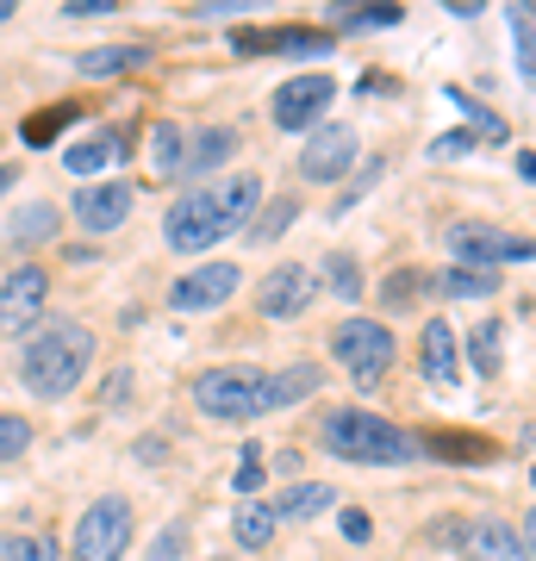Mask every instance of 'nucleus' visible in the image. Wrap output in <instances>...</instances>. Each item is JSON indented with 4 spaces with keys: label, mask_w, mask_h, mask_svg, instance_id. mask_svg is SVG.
<instances>
[{
    "label": "nucleus",
    "mask_w": 536,
    "mask_h": 561,
    "mask_svg": "<svg viewBox=\"0 0 536 561\" xmlns=\"http://www.w3.org/2000/svg\"><path fill=\"white\" fill-rule=\"evenodd\" d=\"M356 131L350 125H312L306 131V150H299V175L306 181H343L356 169Z\"/></svg>",
    "instance_id": "9d476101"
},
{
    "label": "nucleus",
    "mask_w": 536,
    "mask_h": 561,
    "mask_svg": "<svg viewBox=\"0 0 536 561\" xmlns=\"http://www.w3.org/2000/svg\"><path fill=\"white\" fill-rule=\"evenodd\" d=\"M331 356H338V368L350 375L356 387H375L387 368H394V356H399V343H394V331L380 319H343L338 331H331Z\"/></svg>",
    "instance_id": "39448f33"
},
{
    "label": "nucleus",
    "mask_w": 536,
    "mask_h": 561,
    "mask_svg": "<svg viewBox=\"0 0 536 561\" xmlns=\"http://www.w3.org/2000/svg\"><path fill=\"white\" fill-rule=\"evenodd\" d=\"M262 468H269V461H262V449L250 443V449H243V461H238V474H231V486H238L243 500H256V486H262Z\"/></svg>",
    "instance_id": "c9c22d12"
},
{
    "label": "nucleus",
    "mask_w": 536,
    "mask_h": 561,
    "mask_svg": "<svg viewBox=\"0 0 536 561\" xmlns=\"http://www.w3.org/2000/svg\"><path fill=\"white\" fill-rule=\"evenodd\" d=\"M238 262H199V268H187V275L169 287V306L175 312H213V306H225L231 294H238Z\"/></svg>",
    "instance_id": "f8f14e48"
},
{
    "label": "nucleus",
    "mask_w": 536,
    "mask_h": 561,
    "mask_svg": "<svg viewBox=\"0 0 536 561\" xmlns=\"http://www.w3.org/2000/svg\"><path fill=\"white\" fill-rule=\"evenodd\" d=\"M312 294H318V280L306 262H275L256 287V306H262V319H299L312 306Z\"/></svg>",
    "instance_id": "ddd939ff"
},
{
    "label": "nucleus",
    "mask_w": 536,
    "mask_h": 561,
    "mask_svg": "<svg viewBox=\"0 0 536 561\" xmlns=\"http://www.w3.org/2000/svg\"><path fill=\"white\" fill-rule=\"evenodd\" d=\"M331 287H338L343 300H362V268H356V256H331Z\"/></svg>",
    "instance_id": "e433bc0d"
},
{
    "label": "nucleus",
    "mask_w": 536,
    "mask_h": 561,
    "mask_svg": "<svg viewBox=\"0 0 536 561\" xmlns=\"http://www.w3.org/2000/svg\"><path fill=\"white\" fill-rule=\"evenodd\" d=\"M76 119V106L62 101V106H50V113H38V119H25V144H50L62 131V125Z\"/></svg>",
    "instance_id": "473e14b6"
},
{
    "label": "nucleus",
    "mask_w": 536,
    "mask_h": 561,
    "mask_svg": "<svg viewBox=\"0 0 536 561\" xmlns=\"http://www.w3.org/2000/svg\"><path fill=\"white\" fill-rule=\"evenodd\" d=\"M262 201V175H225V181H206L194 194H181L169 213H162V243L175 256H206L213 243H225L231 231L250 225Z\"/></svg>",
    "instance_id": "f257e3e1"
},
{
    "label": "nucleus",
    "mask_w": 536,
    "mask_h": 561,
    "mask_svg": "<svg viewBox=\"0 0 536 561\" xmlns=\"http://www.w3.org/2000/svg\"><path fill=\"white\" fill-rule=\"evenodd\" d=\"M399 20V7H368V13H362V7H343L338 13V25H350V32H368V25H394Z\"/></svg>",
    "instance_id": "4c0bfd02"
},
{
    "label": "nucleus",
    "mask_w": 536,
    "mask_h": 561,
    "mask_svg": "<svg viewBox=\"0 0 536 561\" xmlns=\"http://www.w3.org/2000/svg\"><path fill=\"white\" fill-rule=\"evenodd\" d=\"M437 287L449 294V300H493L499 294V268H456V262H449Z\"/></svg>",
    "instance_id": "4be33fe9"
},
{
    "label": "nucleus",
    "mask_w": 536,
    "mask_h": 561,
    "mask_svg": "<svg viewBox=\"0 0 536 561\" xmlns=\"http://www.w3.org/2000/svg\"><path fill=\"white\" fill-rule=\"evenodd\" d=\"M150 169H157L162 181H175V175H181V125L162 119L157 131H150Z\"/></svg>",
    "instance_id": "bb28decb"
},
{
    "label": "nucleus",
    "mask_w": 536,
    "mask_h": 561,
    "mask_svg": "<svg viewBox=\"0 0 536 561\" xmlns=\"http://www.w3.org/2000/svg\"><path fill=\"white\" fill-rule=\"evenodd\" d=\"M181 556H187V524H169V530L150 537V556L144 561H181Z\"/></svg>",
    "instance_id": "f704fd0d"
},
{
    "label": "nucleus",
    "mask_w": 536,
    "mask_h": 561,
    "mask_svg": "<svg viewBox=\"0 0 536 561\" xmlns=\"http://www.w3.org/2000/svg\"><path fill=\"white\" fill-rule=\"evenodd\" d=\"M44 306H50V275L38 262H20L13 275L0 280V337H25L44 319Z\"/></svg>",
    "instance_id": "6e6552de"
},
{
    "label": "nucleus",
    "mask_w": 536,
    "mask_h": 561,
    "mask_svg": "<svg viewBox=\"0 0 536 561\" xmlns=\"http://www.w3.org/2000/svg\"><path fill=\"white\" fill-rule=\"evenodd\" d=\"M331 505H338V486H331V481H299V486H287V493H281L275 518H299V524H312V518H324Z\"/></svg>",
    "instance_id": "6ab92c4d"
},
{
    "label": "nucleus",
    "mask_w": 536,
    "mask_h": 561,
    "mask_svg": "<svg viewBox=\"0 0 536 561\" xmlns=\"http://www.w3.org/2000/svg\"><path fill=\"white\" fill-rule=\"evenodd\" d=\"M449 101L461 106V119L475 125L480 138H505V119H499V113H487V106H480V101H468V94H461V88H449Z\"/></svg>",
    "instance_id": "2f4dec72"
},
{
    "label": "nucleus",
    "mask_w": 536,
    "mask_h": 561,
    "mask_svg": "<svg viewBox=\"0 0 536 561\" xmlns=\"http://www.w3.org/2000/svg\"><path fill=\"white\" fill-rule=\"evenodd\" d=\"M94 362V331L81 319H50L44 331H32L20 350V381L38 400H69Z\"/></svg>",
    "instance_id": "f03ea898"
},
{
    "label": "nucleus",
    "mask_w": 536,
    "mask_h": 561,
    "mask_svg": "<svg viewBox=\"0 0 536 561\" xmlns=\"http://www.w3.org/2000/svg\"><path fill=\"white\" fill-rule=\"evenodd\" d=\"M13 175H20V169H13V162H0V194H7V187H13Z\"/></svg>",
    "instance_id": "79ce46f5"
},
{
    "label": "nucleus",
    "mask_w": 536,
    "mask_h": 561,
    "mask_svg": "<svg viewBox=\"0 0 536 561\" xmlns=\"http://www.w3.org/2000/svg\"><path fill=\"white\" fill-rule=\"evenodd\" d=\"M231 44L238 50H331V32H299V25H287V32H250L243 25Z\"/></svg>",
    "instance_id": "aec40b11"
},
{
    "label": "nucleus",
    "mask_w": 536,
    "mask_h": 561,
    "mask_svg": "<svg viewBox=\"0 0 536 561\" xmlns=\"http://www.w3.org/2000/svg\"><path fill=\"white\" fill-rule=\"evenodd\" d=\"M57 225H62V213L50 201H38V206H25V213H13V219H7V238H13V243H44Z\"/></svg>",
    "instance_id": "393cba45"
},
{
    "label": "nucleus",
    "mask_w": 536,
    "mask_h": 561,
    "mask_svg": "<svg viewBox=\"0 0 536 561\" xmlns=\"http://www.w3.org/2000/svg\"><path fill=\"white\" fill-rule=\"evenodd\" d=\"M318 387H324V368H318V362H294V368H281V375H269V412H287V405L312 400Z\"/></svg>",
    "instance_id": "a211bd4d"
},
{
    "label": "nucleus",
    "mask_w": 536,
    "mask_h": 561,
    "mask_svg": "<svg viewBox=\"0 0 536 561\" xmlns=\"http://www.w3.org/2000/svg\"><path fill=\"white\" fill-rule=\"evenodd\" d=\"M331 94H338V81L324 76V69H306V76L281 81L275 94H269V113H275L281 131H312L318 113L331 106Z\"/></svg>",
    "instance_id": "1a4fd4ad"
},
{
    "label": "nucleus",
    "mask_w": 536,
    "mask_h": 561,
    "mask_svg": "<svg viewBox=\"0 0 536 561\" xmlns=\"http://www.w3.org/2000/svg\"><path fill=\"white\" fill-rule=\"evenodd\" d=\"M468 561H531V524L480 518L468 530Z\"/></svg>",
    "instance_id": "4468645a"
},
{
    "label": "nucleus",
    "mask_w": 536,
    "mask_h": 561,
    "mask_svg": "<svg viewBox=\"0 0 536 561\" xmlns=\"http://www.w3.org/2000/svg\"><path fill=\"white\" fill-rule=\"evenodd\" d=\"M125 549H132V500L125 493H100L76 518L69 561H125Z\"/></svg>",
    "instance_id": "423d86ee"
},
{
    "label": "nucleus",
    "mask_w": 536,
    "mask_h": 561,
    "mask_svg": "<svg viewBox=\"0 0 536 561\" xmlns=\"http://www.w3.org/2000/svg\"><path fill=\"white\" fill-rule=\"evenodd\" d=\"M468 362H475L480 381H493L499 368H505V324H499V319L475 324V337H468Z\"/></svg>",
    "instance_id": "412c9836"
},
{
    "label": "nucleus",
    "mask_w": 536,
    "mask_h": 561,
    "mask_svg": "<svg viewBox=\"0 0 536 561\" xmlns=\"http://www.w3.org/2000/svg\"><path fill=\"white\" fill-rule=\"evenodd\" d=\"M512 38H517V76L531 81L536 76V25H531V7H512Z\"/></svg>",
    "instance_id": "7c9ffc66"
},
{
    "label": "nucleus",
    "mask_w": 536,
    "mask_h": 561,
    "mask_svg": "<svg viewBox=\"0 0 536 561\" xmlns=\"http://www.w3.org/2000/svg\"><path fill=\"white\" fill-rule=\"evenodd\" d=\"M275 505H262V500H243L238 505V518H231V530H238V542L243 549H269L275 542Z\"/></svg>",
    "instance_id": "5701e85b"
},
{
    "label": "nucleus",
    "mask_w": 536,
    "mask_h": 561,
    "mask_svg": "<svg viewBox=\"0 0 536 561\" xmlns=\"http://www.w3.org/2000/svg\"><path fill=\"white\" fill-rule=\"evenodd\" d=\"M194 405L213 424H250L269 412V375L256 362H225V368H206L194 381Z\"/></svg>",
    "instance_id": "20e7f679"
},
{
    "label": "nucleus",
    "mask_w": 536,
    "mask_h": 561,
    "mask_svg": "<svg viewBox=\"0 0 536 561\" xmlns=\"http://www.w3.org/2000/svg\"><path fill=\"white\" fill-rule=\"evenodd\" d=\"M0 561H57V542L25 530V537H0Z\"/></svg>",
    "instance_id": "c85d7f7f"
},
{
    "label": "nucleus",
    "mask_w": 536,
    "mask_h": 561,
    "mask_svg": "<svg viewBox=\"0 0 536 561\" xmlns=\"http://www.w3.org/2000/svg\"><path fill=\"white\" fill-rule=\"evenodd\" d=\"M138 62H144L138 44H100V50H81L76 69L81 76H125V69H138Z\"/></svg>",
    "instance_id": "b1692460"
},
{
    "label": "nucleus",
    "mask_w": 536,
    "mask_h": 561,
    "mask_svg": "<svg viewBox=\"0 0 536 561\" xmlns=\"http://www.w3.org/2000/svg\"><path fill=\"white\" fill-rule=\"evenodd\" d=\"M343 537H350V542H368V537H375L368 512H343Z\"/></svg>",
    "instance_id": "a19ab883"
},
{
    "label": "nucleus",
    "mask_w": 536,
    "mask_h": 561,
    "mask_svg": "<svg viewBox=\"0 0 536 561\" xmlns=\"http://www.w3.org/2000/svg\"><path fill=\"white\" fill-rule=\"evenodd\" d=\"M25 449H32V424L13 419V412H0V461L25 456Z\"/></svg>",
    "instance_id": "72a5a7b5"
},
{
    "label": "nucleus",
    "mask_w": 536,
    "mask_h": 561,
    "mask_svg": "<svg viewBox=\"0 0 536 561\" xmlns=\"http://www.w3.org/2000/svg\"><path fill=\"white\" fill-rule=\"evenodd\" d=\"M456 268H499V262H531V238H505L499 225H480V219H456L443 231Z\"/></svg>",
    "instance_id": "0eeeda50"
},
{
    "label": "nucleus",
    "mask_w": 536,
    "mask_h": 561,
    "mask_svg": "<svg viewBox=\"0 0 536 561\" xmlns=\"http://www.w3.org/2000/svg\"><path fill=\"white\" fill-rule=\"evenodd\" d=\"M113 162H125L119 131H94V138H81V144L62 150V169H69V175H100V169H113Z\"/></svg>",
    "instance_id": "f3484780"
},
{
    "label": "nucleus",
    "mask_w": 536,
    "mask_h": 561,
    "mask_svg": "<svg viewBox=\"0 0 536 561\" xmlns=\"http://www.w3.org/2000/svg\"><path fill=\"white\" fill-rule=\"evenodd\" d=\"M418 449H437L443 461H493L487 437H456V431H431V437H418Z\"/></svg>",
    "instance_id": "a878e982"
},
{
    "label": "nucleus",
    "mask_w": 536,
    "mask_h": 561,
    "mask_svg": "<svg viewBox=\"0 0 536 561\" xmlns=\"http://www.w3.org/2000/svg\"><path fill=\"white\" fill-rule=\"evenodd\" d=\"M418 368H424V381L431 387H456L461 362H456V331L443 319L424 324V337H418Z\"/></svg>",
    "instance_id": "2eb2a0df"
},
{
    "label": "nucleus",
    "mask_w": 536,
    "mask_h": 561,
    "mask_svg": "<svg viewBox=\"0 0 536 561\" xmlns=\"http://www.w3.org/2000/svg\"><path fill=\"white\" fill-rule=\"evenodd\" d=\"M418 287H424V275H418V268H394V275H387V287H380V306H387V312H412Z\"/></svg>",
    "instance_id": "cd10ccee"
},
{
    "label": "nucleus",
    "mask_w": 536,
    "mask_h": 561,
    "mask_svg": "<svg viewBox=\"0 0 536 561\" xmlns=\"http://www.w3.org/2000/svg\"><path fill=\"white\" fill-rule=\"evenodd\" d=\"M231 150H238V131L231 125H206V131H194V144H181V175H213Z\"/></svg>",
    "instance_id": "dca6fc26"
},
{
    "label": "nucleus",
    "mask_w": 536,
    "mask_h": 561,
    "mask_svg": "<svg viewBox=\"0 0 536 561\" xmlns=\"http://www.w3.org/2000/svg\"><path fill=\"white\" fill-rule=\"evenodd\" d=\"M13 13H20V7H13V0H0V25L13 20Z\"/></svg>",
    "instance_id": "37998d69"
},
{
    "label": "nucleus",
    "mask_w": 536,
    "mask_h": 561,
    "mask_svg": "<svg viewBox=\"0 0 536 561\" xmlns=\"http://www.w3.org/2000/svg\"><path fill=\"white\" fill-rule=\"evenodd\" d=\"M132 206H138V187L132 181H100V187H81L76 201H69V213H76L81 231L106 238V231H119L132 219Z\"/></svg>",
    "instance_id": "9b49d317"
},
{
    "label": "nucleus",
    "mask_w": 536,
    "mask_h": 561,
    "mask_svg": "<svg viewBox=\"0 0 536 561\" xmlns=\"http://www.w3.org/2000/svg\"><path fill=\"white\" fill-rule=\"evenodd\" d=\"M318 443H324V456L356 461V468H399V461L418 456L412 431H399V424H387L380 412H362V405H338V412H324Z\"/></svg>",
    "instance_id": "7ed1b4c3"
},
{
    "label": "nucleus",
    "mask_w": 536,
    "mask_h": 561,
    "mask_svg": "<svg viewBox=\"0 0 536 561\" xmlns=\"http://www.w3.org/2000/svg\"><path fill=\"white\" fill-rule=\"evenodd\" d=\"M69 20H94V13H113V0H62Z\"/></svg>",
    "instance_id": "ea45409f"
},
{
    "label": "nucleus",
    "mask_w": 536,
    "mask_h": 561,
    "mask_svg": "<svg viewBox=\"0 0 536 561\" xmlns=\"http://www.w3.org/2000/svg\"><path fill=\"white\" fill-rule=\"evenodd\" d=\"M299 219V201H269V219H256V225H243L250 231V243H275L287 225Z\"/></svg>",
    "instance_id": "c756f323"
},
{
    "label": "nucleus",
    "mask_w": 536,
    "mask_h": 561,
    "mask_svg": "<svg viewBox=\"0 0 536 561\" xmlns=\"http://www.w3.org/2000/svg\"><path fill=\"white\" fill-rule=\"evenodd\" d=\"M468 150H475V131H449V138L431 144V157L437 162H456V157H468Z\"/></svg>",
    "instance_id": "58836bf2"
}]
</instances>
